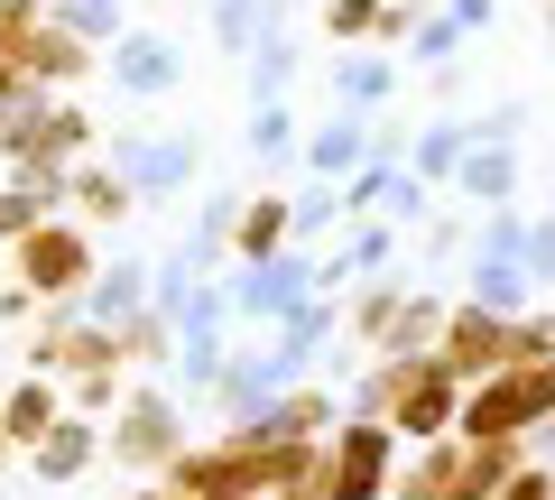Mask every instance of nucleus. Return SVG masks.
Returning a JSON list of instances; mask_svg holds the SVG:
<instances>
[{"instance_id":"nucleus-1","label":"nucleus","mask_w":555,"mask_h":500,"mask_svg":"<svg viewBox=\"0 0 555 500\" xmlns=\"http://www.w3.org/2000/svg\"><path fill=\"white\" fill-rule=\"evenodd\" d=\"M120 177H130L139 195H167V185H185V177H195V140H158V149L139 140L130 158H120Z\"/></svg>"},{"instance_id":"nucleus-2","label":"nucleus","mask_w":555,"mask_h":500,"mask_svg":"<svg viewBox=\"0 0 555 500\" xmlns=\"http://www.w3.org/2000/svg\"><path fill=\"white\" fill-rule=\"evenodd\" d=\"M112 75L130 84V93H167L185 65H177V47H167V38H120L112 47Z\"/></svg>"},{"instance_id":"nucleus-3","label":"nucleus","mask_w":555,"mask_h":500,"mask_svg":"<svg viewBox=\"0 0 555 500\" xmlns=\"http://www.w3.org/2000/svg\"><path fill=\"white\" fill-rule=\"evenodd\" d=\"M20 269H28V287H75L83 279V241L75 232H38L20 251Z\"/></svg>"},{"instance_id":"nucleus-4","label":"nucleus","mask_w":555,"mask_h":500,"mask_svg":"<svg viewBox=\"0 0 555 500\" xmlns=\"http://www.w3.org/2000/svg\"><path fill=\"white\" fill-rule=\"evenodd\" d=\"M297 297H306V269L297 260H259V279H241L232 306H250V316H287Z\"/></svg>"},{"instance_id":"nucleus-5","label":"nucleus","mask_w":555,"mask_h":500,"mask_svg":"<svg viewBox=\"0 0 555 500\" xmlns=\"http://www.w3.org/2000/svg\"><path fill=\"white\" fill-rule=\"evenodd\" d=\"M463 195H481V204L509 195V149H500V140H481L473 158H463Z\"/></svg>"},{"instance_id":"nucleus-6","label":"nucleus","mask_w":555,"mask_h":500,"mask_svg":"<svg viewBox=\"0 0 555 500\" xmlns=\"http://www.w3.org/2000/svg\"><path fill=\"white\" fill-rule=\"evenodd\" d=\"M463 158H473V130H426L416 140V177H454Z\"/></svg>"},{"instance_id":"nucleus-7","label":"nucleus","mask_w":555,"mask_h":500,"mask_svg":"<svg viewBox=\"0 0 555 500\" xmlns=\"http://www.w3.org/2000/svg\"><path fill=\"white\" fill-rule=\"evenodd\" d=\"M408 38H416V47H408L416 65H444V56H454V47H463V20H454V10H436V20H416Z\"/></svg>"},{"instance_id":"nucleus-8","label":"nucleus","mask_w":555,"mask_h":500,"mask_svg":"<svg viewBox=\"0 0 555 500\" xmlns=\"http://www.w3.org/2000/svg\"><path fill=\"white\" fill-rule=\"evenodd\" d=\"M75 463H93V436H83V426H56V436L38 445V473H47V482H65Z\"/></svg>"},{"instance_id":"nucleus-9","label":"nucleus","mask_w":555,"mask_h":500,"mask_svg":"<svg viewBox=\"0 0 555 500\" xmlns=\"http://www.w3.org/2000/svg\"><path fill=\"white\" fill-rule=\"evenodd\" d=\"M324 28H334V38H389V10H379V0H324Z\"/></svg>"},{"instance_id":"nucleus-10","label":"nucleus","mask_w":555,"mask_h":500,"mask_svg":"<svg viewBox=\"0 0 555 500\" xmlns=\"http://www.w3.org/2000/svg\"><path fill=\"white\" fill-rule=\"evenodd\" d=\"M259 10H269V0H214V38H222V56L259 38Z\"/></svg>"},{"instance_id":"nucleus-11","label":"nucleus","mask_w":555,"mask_h":500,"mask_svg":"<svg viewBox=\"0 0 555 500\" xmlns=\"http://www.w3.org/2000/svg\"><path fill=\"white\" fill-rule=\"evenodd\" d=\"M306 158H315V167H352V158H361V120H352V112H343V120H324Z\"/></svg>"},{"instance_id":"nucleus-12","label":"nucleus","mask_w":555,"mask_h":500,"mask_svg":"<svg viewBox=\"0 0 555 500\" xmlns=\"http://www.w3.org/2000/svg\"><path fill=\"white\" fill-rule=\"evenodd\" d=\"M334 84H343V102H379V93H389L398 75H389L379 56H343V75H334Z\"/></svg>"},{"instance_id":"nucleus-13","label":"nucleus","mask_w":555,"mask_h":500,"mask_svg":"<svg viewBox=\"0 0 555 500\" xmlns=\"http://www.w3.org/2000/svg\"><path fill=\"white\" fill-rule=\"evenodd\" d=\"M287 140H297V112H287V102H259V112H250V149H259V158H278Z\"/></svg>"},{"instance_id":"nucleus-14","label":"nucleus","mask_w":555,"mask_h":500,"mask_svg":"<svg viewBox=\"0 0 555 500\" xmlns=\"http://www.w3.org/2000/svg\"><path fill=\"white\" fill-rule=\"evenodd\" d=\"M56 20L75 28V38H120V0H65Z\"/></svg>"},{"instance_id":"nucleus-15","label":"nucleus","mask_w":555,"mask_h":500,"mask_svg":"<svg viewBox=\"0 0 555 500\" xmlns=\"http://www.w3.org/2000/svg\"><path fill=\"white\" fill-rule=\"evenodd\" d=\"M361 482H379V436H352V445H343V500H361Z\"/></svg>"},{"instance_id":"nucleus-16","label":"nucleus","mask_w":555,"mask_h":500,"mask_svg":"<svg viewBox=\"0 0 555 500\" xmlns=\"http://www.w3.org/2000/svg\"><path fill=\"white\" fill-rule=\"evenodd\" d=\"M47 418H56V408H47V389H20V399H10V436H47Z\"/></svg>"},{"instance_id":"nucleus-17","label":"nucleus","mask_w":555,"mask_h":500,"mask_svg":"<svg viewBox=\"0 0 555 500\" xmlns=\"http://www.w3.org/2000/svg\"><path fill=\"white\" fill-rule=\"evenodd\" d=\"M130 297H139V279H130V269H112V279L93 287V316H120V306H130Z\"/></svg>"},{"instance_id":"nucleus-18","label":"nucleus","mask_w":555,"mask_h":500,"mask_svg":"<svg viewBox=\"0 0 555 500\" xmlns=\"http://www.w3.org/2000/svg\"><path fill=\"white\" fill-rule=\"evenodd\" d=\"M454 20H463V28H481V20H491V0H454Z\"/></svg>"},{"instance_id":"nucleus-19","label":"nucleus","mask_w":555,"mask_h":500,"mask_svg":"<svg viewBox=\"0 0 555 500\" xmlns=\"http://www.w3.org/2000/svg\"><path fill=\"white\" fill-rule=\"evenodd\" d=\"M20 84H28V75H20V65H10V56H0V102H10V93H20Z\"/></svg>"}]
</instances>
